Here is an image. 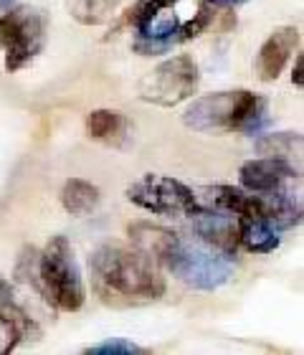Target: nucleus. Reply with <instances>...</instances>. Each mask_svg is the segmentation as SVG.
<instances>
[{"mask_svg":"<svg viewBox=\"0 0 304 355\" xmlns=\"http://www.w3.org/2000/svg\"><path fill=\"white\" fill-rule=\"evenodd\" d=\"M99 188L97 185L87 183V180H82V178H71V180H66L64 183V188H61V203H64V208H66L71 216H89L94 208L99 206Z\"/></svg>","mask_w":304,"mask_h":355,"instance_id":"2eb2a0df","label":"nucleus"},{"mask_svg":"<svg viewBox=\"0 0 304 355\" xmlns=\"http://www.w3.org/2000/svg\"><path fill=\"white\" fill-rule=\"evenodd\" d=\"M127 198L134 206L160 216H193L198 211L193 191L165 175H142L127 188Z\"/></svg>","mask_w":304,"mask_h":355,"instance_id":"0eeeda50","label":"nucleus"},{"mask_svg":"<svg viewBox=\"0 0 304 355\" xmlns=\"http://www.w3.org/2000/svg\"><path fill=\"white\" fill-rule=\"evenodd\" d=\"M87 353L89 355H132V353H147V350L140 348V345H134V343L114 338V340H107V343H102V345L87 348Z\"/></svg>","mask_w":304,"mask_h":355,"instance_id":"aec40b11","label":"nucleus"},{"mask_svg":"<svg viewBox=\"0 0 304 355\" xmlns=\"http://www.w3.org/2000/svg\"><path fill=\"white\" fill-rule=\"evenodd\" d=\"M38 297L64 312L82 310L87 295L66 236H53L38 257Z\"/></svg>","mask_w":304,"mask_h":355,"instance_id":"7ed1b4c3","label":"nucleus"},{"mask_svg":"<svg viewBox=\"0 0 304 355\" xmlns=\"http://www.w3.org/2000/svg\"><path fill=\"white\" fill-rule=\"evenodd\" d=\"M122 0H69V10L84 26H99L109 18Z\"/></svg>","mask_w":304,"mask_h":355,"instance_id":"f3484780","label":"nucleus"},{"mask_svg":"<svg viewBox=\"0 0 304 355\" xmlns=\"http://www.w3.org/2000/svg\"><path fill=\"white\" fill-rule=\"evenodd\" d=\"M297 46L299 31L294 26L274 28V33L259 49V56H256V64H253L261 82H276L279 74L284 71V67H287V61L292 59V53L297 51Z\"/></svg>","mask_w":304,"mask_h":355,"instance_id":"1a4fd4ad","label":"nucleus"},{"mask_svg":"<svg viewBox=\"0 0 304 355\" xmlns=\"http://www.w3.org/2000/svg\"><path fill=\"white\" fill-rule=\"evenodd\" d=\"M87 135L91 140L119 145L127 137V117L117 110H94L87 117Z\"/></svg>","mask_w":304,"mask_h":355,"instance_id":"4468645a","label":"nucleus"},{"mask_svg":"<svg viewBox=\"0 0 304 355\" xmlns=\"http://www.w3.org/2000/svg\"><path fill=\"white\" fill-rule=\"evenodd\" d=\"M0 320H3V322H8L10 327H15V330H18V335H21V340L38 335L36 322H33V320L26 315V310L18 304V300H15V295H13V289H10V284H8L3 277H0Z\"/></svg>","mask_w":304,"mask_h":355,"instance_id":"dca6fc26","label":"nucleus"},{"mask_svg":"<svg viewBox=\"0 0 304 355\" xmlns=\"http://www.w3.org/2000/svg\"><path fill=\"white\" fill-rule=\"evenodd\" d=\"M238 241L253 254H271L279 246V234L261 216H236Z\"/></svg>","mask_w":304,"mask_h":355,"instance_id":"9b49d317","label":"nucleus"},{"mask_svg":"<svg viewBox=\"0 0 304 355\" xmlns=\"http://www.w3.org/2000/svg\"><path fill=\"white\" fill-rule=\"evenodd\" d=\"M46 15L33 8H8L0 15V49H6V69L18 71L44 49Z\"/></svg>","mask_w":304,"mask_h":355,"instance_id":"423d86ee","label":"nucleus"},{"mask_svg":"<svg viewBox=\"0 0 304 355\" xmlns=\"http://www.w3.org/2000/svg\"><path fill=\"white\" fill-rule=\"evenodd\" d=\"M256 150H259V155L282 160V163L292 165L294 171L302 173V135L299 132L267 135L256 142Z\"/></svg>","mask_w":304,"mask_h":355,"instance_id":"ddd939ff","label":"nucleus"},{"mask_svg":"<svg viewBox=\"0 0 304 355\" xmlns=\"http://www.w3.org/2000/svg\"><path fill=\"white\" fill-rule=\"evenodd\" d=\"M198 79H201L198 64L188 53H180L142 76L137 84V94L157 107H175L195 94Z\"/></svg>","mask_w":304,"mask_h":355,"instance_id":"39448f33","label":"nucleus"},{"mask_svg":"<svg viewBox=\"0 0 304 355\" xmlns=\"http://www.w3.org/2000/svg\"><path fill=\"white\" fill-rule=\"evenodd\" d=\"M193 231L201 239V244L208 249L223 254V257H236L238 246V223L231 214H218V211H195Z\"/></svg>","mask_w":304,"mask_h":355,"instance_id":"6e6552de","label":"nucleus"},{"mask_svg":"<svg viewBox=\"0 0 304 355\" xmlns=\"http://www.w3.org/2000/svg\"><path fill=\"white\" fill-rule=\"evenodd\" d=\"M129 239H132L134 249H140L142 254H147L150 259L160 266V259L165 257V252L175 244L178 234L163 229V226H152V223H132L129 226Z\"/></svg>","mask_w":304,"mask_h":355,"instance_id":"f8f14e48","label":"nucleus"},{"mask_svg":"<svg viewBox=\"0 0 304 355\" xmlns=\"http://www.w3.org/2000/svg\"><path fill=\"white\" fill-rule=\"evenodd\" d=\"M175 3H178V0H140V3H134V6L122 15V21H119L117 28H122V26H132V28L140 31L145 23L152 21L157 13H163V10L172 8Z\"/></svg>","mask_w":304,"mask_h":355,"instance_id":"a211bd4d","label":"nucleus"},{"mask_svg":"<svg viewBox=\"0 0 304 355\" xmlns=\"http://www.w3.org/2000/svg\"><path fill=\"white\" fill-rule=\"evenodd\" d=\"M292 82L302 87L304 84V56H297V64H294V74H292Z\"/></svg>","mask_w":304,"mask_h":355,"instance_id":"412c9836","label":"nucleus"},{"mask_svg":"<svg viewBox=\"0 0 304 355\" xmlns=\"http://www.w3.org/2000/svg\"><path fill=\"white\" fill-rule=\"evenodd\" d=\"M183 125L195 132H246L256 135L267 125V99L246 89L198 96L183 112Z\"/></svg>","mask_w":304,"mask_h":355,"instance_id":"f03ea898","label":"nucleus"},{"mask_svg":"<svg viewBox=\"0 0 304 355\" xmlns=\"http://www.w3.org/2000/svg\"><path fill=\"white\" fill-rule=\"evenodd\" d=\"M215 10H218V8H213L211 3H201V8H198V13H195L193 21L180 23V26H178V33H175L178 44L193 41V38L201 36L203 31H208V26H211V23H213V18H215Z\"/></svg>","mask_w":304,"mask_h":355,"instance_id":"6ab92c4d","label":"nucleus"},{"mask_svg":"<svg viewBox=\"0 0 304 355\" xmlns=\"http://www.w3.org/2000/svg\"><path fill=\"white\" fill-rule=\"evenodd\" d=\"M299 175H302V173L294 171L292 165L282 163V160H274V157L249 160V163H244L241 165V171H238V180H241V185L251 193L276 191V188H284L287 180L299 178Z\"/></svg>","mask_w":304,"mask_h":355,"instance_id":"9d476101","label":"nucleus"},{"mask_svg":"<svg viewBox=\"0 0 304 355\" xmlns=\"http://www.w3.org/2000/svg\"><path fill=\"white\" fill-rule=\"evenodd\" d=\"M160 266H165L172 277H178L183 284L193 289H218L233 274L231 257H223V254L208 249L206 244H188L180 236L165 252Z\"/></svg>","mask_w":304,"mask_h":355,"instance_id":"20e7f679","label":"nucleus"},{"mask_svg":"<svg viewBox=\"0 0 304 355\" xmlns=\"http://www.w3.org/2000/svg\"><path fill=\"white\" fill-rule=\"evenodd\" d=\"M94 284L104 297L157 300L165 295V277L160 266L140 249L122 244H104L89 261Z\"/></svg>","mask_w":304,"mask_h":355,"instance_id":"f257e3e1","label":"nucleus"},{"mask_svg":"<svg viewBox=\"0 0 304 355\" xmlns=\"http://www.w3.org/2000/svg\"><path fill=\"white\" fill-rule=\"evenodd\" d=\"M10 6H13V0H0V10H8Z\"/></svg>","mask_w":304,"mask_h":355,"instance_id":"4be33fe9","label":"nucleus"}]
</instances>
